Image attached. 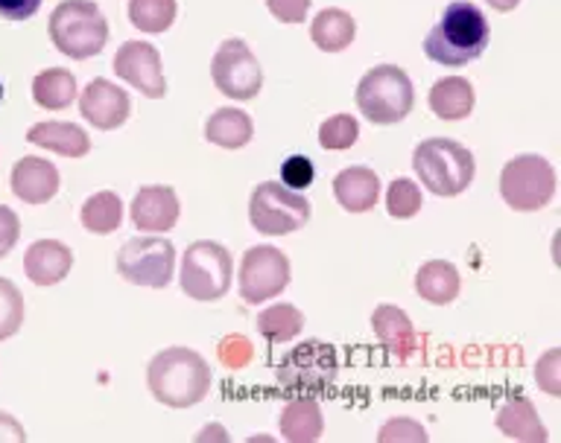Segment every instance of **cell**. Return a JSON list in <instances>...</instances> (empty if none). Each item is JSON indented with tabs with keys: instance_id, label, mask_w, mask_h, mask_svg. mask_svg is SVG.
Wrapping results in <instances>:
<instances>
[{
	"instance_id": "obj_1",
	"label": "cell",
	"mask_w": 561,
	"mask_h": 443,
	"mask_svg": "<svg viewBox=\"0 0 561 443\" xmlns=\"http://www.w3.org/2000/svg\"><path fill=\"white\" fill-rule=\"evenodd\" d=\"M147 383L158 403L170 409H187L208 397L210 368L196 350L167 348L149 362Z\"/></svg>"
},
{
	"instance_id": "obj_2",
	"label": "cell",
	"mask_w": 561,
	"mask_h": 443,
	"mask_svg": "<svg viewBox=\"0 0 561 443\" xmlns=\"http://www.w3.org/2000/svg\"><path fill=\"white\" fill-rule=\"evenodd\" d=\"M485 47H489V21L468 0L450 3L424 38L427 59L447 68H459V65L480 59Z\"/></svg>"
},
{
	"instance_id": "obj_3",
	"label": "cell",
	"mask_w": 561,
	"mask_h": 443,
	"mask_svg": "<svg viewBox=\"0 0 561 443\" xmlns=\"http://www.w3.org/2000/svg\"><path fill=\"white\" fill-rule=\"evenodd\" d=\"M412 166L424 190L433 196H459L473 182V155L450 138H430L415 147Z\"/></svg>"
},
{
	"instance_id": "obj_4",
	"label": "cell",
	"mask_w": 561,
	"mask_h": 443,
	"mask_svg": "<svg viewBox=\"0 0 561 443\" xmlns=\"http://www.w3.org/2000/svg\"><path fill=\"white\" fill-rule=\"evenodd\" d=\"M50 38L70 59H91L108 42V24L91 0H65L53 9Z\"/></svg>"
},
{
	"instance_id": "obj_5",
	"label": "cell",
	"mask_w": 561,
	"mask_h": 443,
	"mask_svg": "<svg viewBox=\"0 0 561 443\" xmlns=\"http://www.w3.org/2000/svg\"><path fill=\"white\" fill-rule=\"evenodd\" d=\"M415 91L410 77L394 65H377L359 79L357 105L363 117L377 126H392L401 123L412 112Z\"/></svg>"
},
{
	"instance_id": "obj_6",
	"label": "cell",
	"mask_w": 561,
	"mask_h": 443,
	"mask_svg": "<svg viewBox=\"0 0 561 443\" xmlns=\"http://www.w3.org/2000/svg\"><path fill=\"white\" fill-rule=\"evenodd\" d=\"M340 374V362H336V350L324 341H305L280 359L278 371V385L287 394H322L328 392Z\"/></svg>"
},
{
	"instance_id": "obj_7",
	"label": "cell",
	"mask_w": 561,
	"mask_h": 443,
	"mask_svg": "<svg viewBox=\"0 0 561 443\" xmlns=\"http://www.w3.org/2000/svg\"><path fill=\"white\" fill-rule=\"evenodd\" d=\"M249 219H252L254 231H261L263 236L293 234L307 225L310 201L284 184L263 182L254 187L252 199H249Z\"/></svg>"
},
{
	"instance_id": "obj_8",
	"label": "cell",
	"mask_w": 561,
	"mask_h": 443,
	"mask_svg": "<svg viewBox=\"0 0 561 443\" xmlns=\"http://www.w3.org/2000/svg\"><path fill=\"white\" fill-rule=\"evenodd\" d=\"M500 193L512 210L533 213L550 205L556 193V173L547 158L541 155H517L512 158L500 173Z\"/></svg>"
},
{
	"instance_id": "obj_9",
	"label": "cell",
	"mask_w": 561,
	"mask_h": 443,
	"mask_svg": "<svg viewBox=\"0 0 561 443\" xmlns=\"http://www.w3.org/2000/svg\"><path fill=\"white\" fill-rule=\"evenodd\" d=\"M231 287V254L226 245L199 240L184 252L182 292L193 301H219Z\"/></svg>"
},
{
	"instance_id": "obj_10",
	"label": "cell",
	"mask_w": 561,
	"mask_h": 443,
	"mask_svg": "<svg viewBox=\"0 0 561 443\" xmlns=\"http://www.w3.org/2000/svg\"><path fill=\"white\" fill-rule=\"evenodd\" d=\"M175 248L161 236H138L117 252V275L135 287L164 289L173 280Z\"/></svg>"
},
{
	"instance_id": "obj_11",
	"label": "cell",
	"mask_w": 561,
	"mask_h": 443,
	"mask_svg": "<svg viewBox=\"0 0 561 443\" xmlns=\"http://www.w3.org/2000/svg\"><path fill=\"white\" fill-rule=\"evenodd\" d=\"M210 77L219 94L231 100H252L263 85V70L249 50V44L240 38H228L219 44L217 56L210 61Z\"/></svg>"
},
{
	"instance_id": "obj_12",
	"label": "cell",
	"mask_w": 561,
	"mask_h": 443,
	"mask_svg": "<svg viewBox=\"0 0 561 443\" xmlns=\"http://www.w3.org/2000/svg\"><path fill=\"white\" fill-rule=\"evenodd\" d=\"M289 287L287 254L272 245H254L240 263V298L245 304H263Z\"/></svg>"
},
{
	"instance_id": "obj_13",
	"label": "cell",
	"mask_w": 561,
	"mask_h": 443,
	"mask_svg": "<svg viewBox=\"0 0 561 443\" xmlns=\"http://www.w3.org/2000/svg\"><path fill=\"white\" fill-rule=\"evenodd\" d=\"M114 70L117 77L126 79L131 88L149 100H161L167 94V79L161 70V56L152 44L126 42L114 56Z\"/></svg>"
},
{
	"instance_id": "obj_14",
	"label": "cell",
	"mask_w": 561,
	"mask_h": 443,
	"mask_svg": "<svg viewBox=\"0 0 561 443\" xmlns=\"http://www.w3.org/2000/svg\"><path fill=\"white\" fill-rule=\"evenodd\" d=\"M129 94L108 82V79H94L79 96V112L94 129L112 131L121 129L129 117Z\"/></svg>"
},
{
	"instance_id": "obj_15",
	"label": "cell",
	"mask_w": 561,
	"mask_h": 443,
	"mask_svg": "<svg viewBox=\"0 0 561 443\" xmlns=\"http://www.w3.org/2000/svg\"><path fill=\"white\" fill-rule=\"evenodd\" d=\"M131 222L147 234H164L179 222V196L173 187L152 184L131 199Z\"/></svg>"
},
{
	"instance_id": "obj_16",
	"label": "cell",
	"mask_w": 561,
	"mask_h": 443,
	"mask_svg": "<svg viewBox=\"0 0 561 443\" xmlns=\"http://www.w3.org/2000/svg\"><path fill=\"white\" fill-rule=\"evenodd\" d=\"M12 193L26 205H44L59 193V170L44 158H21L12 170Z\"/></svg>"
},
{
	"instance_id": "obj_17",
	"label": "cell",
	"mask_w": 561,
	"mask_h": 443,
	"mask_svg": "<svg viewBox=\"0 0 561 443\" xmlns=\"http://www.w3.org/2000/svg\"><path fill=\"white\" fill-rule=\"evenodd\" d=\"M70 266H73V254L59 240H38L26 248L24 271L26 278L38 283V287H53L68 278Z\"/></svg>"
},
{
	"instance_id": "obj_18",
	"label": "cell",
	"mask_w": 561,
	"mask_h": 443,
	"mask_svg": "<svg viewBox=\"0 0 561 443\" xmlns=\"http://www.w3.org/2000/svg\"><path fill=\"white\" fill-rule=\"evenodd\" d=\"M333 196L348 213H366L380 199V178L368 166H348L333 178Z\"/></svg>"
},
{
	"instance_id": "obj_19",
	"label": "cell",
	"mask_w": 561,
	"mask_h": 443,
	"mask_svg": "<svg viewBox=\"0 0 561 443\" xmlns=\"http://www.w3.org/2000/svg\"><path fill=\"white\" fill-rule=\"evenodd\" d=\"M371 327H375V336L380 339V345H383L394 359H407L410 353L419 350V336L412 330L407 313L398 310V306H377L375 315H371Z\"/></svg>"
},
{
	"instance_id": "obj_20",
	"label": "cell",
	"mask_w": 561,
	"mask_h": 443,
	"mask_svg": "<svg viewBox=\"0 0 561 443\" xmlns=\"http://www.w3.org/2000/svg\"><path fill=\"white\" fill-rule=\"evenodd\" d=\"M26 140L33 147L50 149V152L65 158H82L91 152L88 131L82 126H73V123H35L33 129L26 131Z\"/></svg>"
},
{
	"instance_id": "obj_21",
	"label": "cell",
	"mask_w": 561,
	"mask_h": 443,
	"mask_svg": "<svg viewBox=\"0 0 561 443\" xmlns=\"http://www.w3.org/2000/svg\"><path fill=\"white\" fill-rule=\"evenodd\" d=\"M430 108L438 120H465L473 112V85L462 77L438 79L430 91Z\"/></svg>"
},
{
	"instance_id": "obj_22",
	"label": "cell",
	"mask_w": 561,
	"mask_h": 443,
	"mask_svg": "<svg viewBox=\"0 0 561 443\" xmlns=\"http://www.w3.org/2000/svg\"><path fill=\"white\" fill-rule=\"evenodd\" d=\"M324 418L319 403L310 400V397H298V400H289L287 409L280 411V435L293 443H310L322 435Z\"/></svg>"
},
{
	"instance_id": "obj_23",
	"label": "cell",
	"mask_w": 561,
	"mask_h": 443,
	"mask_svg": "<svg viewBox=\"0 0 561 443\" xmlns=\"http://www.w3.org/2000/svg\"><path fill=\"white\" fill-rule=\"evenodd\" d=\"M415 292L430 304H450L459 295V271H456L454 263L447 260L424 263L415 275Z\"/></svg>"
},
{
	"instance_id": "obj_24",
	"label": "cell",
	"mask_w": 561,
	"mask_h": 443,
	"mask_svg": "<svg viewBox=\"0 0 561 443\" xmlns=\"http://www.w3.org/2000/svg\"><path fill=\"white\" fill-rule=\"evenodd\" d=\"M357 35V24L345 9H322L310 24V38L319 50L336 53L345 50Z\"/></svg>"
},
{
	"instance_id": "obj_25",
	"label": "cell",
	"mask_w": 561,
	"mask_h": 443,
	"mask_svg": "<svg viewBox=\"0 0 561 443\" xmlns=\"http://www.w3.org/2000/svg\"><path fill=\"white\" fill-rule=\"evenodd\" d=\"M254 135V126L249 114L237 112V108H219L205 123V138L222 149H240L245 147Z\"/></svg>"
},
{
	"instance_id": "obj_26",
	"label": "cell",
	"mask_w": 561,
	"mask_h": 443,
	"mask_svg": "<svg viewBox=\"0 0 561 443\" xmlns=\"http://www.w3.org/2000/svg\"><path fill=\"white\" fill-rule=\"evenodd\" d=\"M33 96L47 112H61L77 100V77L65 68L42 70L33 79Z\"/></svg>"
},
{
	"instance_id": "obj_27",
	"label": "cell",
	"mask_w": 561,
	"mask_h": 443,
	"mask_svg": "<svg viewBox=\"0 0 561 443\" xmlns=\"http://www.w3.org/2000/svg\"><path fill=\"white\" fill-rule=\"evenodd\" d=\"M497 427L503 435L515 441H547V429L541 427L538 411L529 400H512L497 411Z\"/></svg>"
},
{
	"instance_id": "obj_28",
	"label": "cell",
	"mask_w": 561,
	"mask_h": 443,
	"mask_svg": "<svg viewBox=\"0 0 561 443\" xmlns=\"http://www.w3.org/2000/svg\"><path fill=\"white\" fill-rule=\"evenodd\" d=\"M123 222V201L117 193H96L85 201L82 208V225L91 231V234H112L117 231Z\"/></svg>"
},
{
	"instance_id": "obj_29",
	"label": "cell",
	"mask_w": 561,
	"mask_h": 443,
	"mask_svg": "<svg viewBox=\"0 0 561 443\" xmlns=\"http://www.w3.org/2000/svg\"><path fill=\"white\" fill-rule=\"evenodd\" d=\"M305 330V315L293 304H278L257 315V333L266 341H289Z\"/></svg>"
},
{
	"instance_id": "obj_30",
	"label": "cell",
	"mask_w": 561,
	"mask_h": 443,
	"mask_svg": "<svg viewBox=\"0 0 561 443\" xmlns=\"http://www.w3.org/2000/svg\"><path fill=\"white\" fill-rule=\"evenodd\" d=\"M129 21L144 33H164L175 21V0H129Z\"/></svg>"
},
{
	"instance_id": "obj_31",
	"label": "cell",
	"mask_w": 561,
	"mask_h": 443,
	"mask_svg": "<svg viewBox=\"0 0 561 443\" xmlns=\"http://www.w3.org/2000/svg\"><path fill=\"white\" fill-rule=\"evenodd\" d=\"M24 324V295L18 292L15 283L0 278V341L15 336Z\"/></svg>"
},
{
	"instance_id": "obj_32",
	"label": "cell",
	"mask_w": 561,
	"mask_h": 443,
	"mask_svg": "<svg viewBox=\"0 0 561 443\" xmlns=\"http://www.w3.org/2000/svg\"><path fill=\"white\" fill-rule=\"evenodd\" d=\"M359 138V123L351 114H336L331 120L322 123L319 129V143L324 149H348Z\"/></svg>"
},
{
	"instance_id": "obj_33",
	"label": "cell",
	"mask_w": 561,
	"mask_h": 443,
	"mask_svg": "<svg viewBox=\"0 0 561 443\" xmlns=\"http://www.w3.org/2000/svg\"><path fill=\"white\" fill-rule=\"evenodd\" d=\"M386 208L394 219H410L421 210V190L410 178H394L386 196Z\"/></svg>"
},
{
	"instance_id": "obj_34",
	"label": "cell",
	"mask_w": 561,
	"mask_h": 443,
	"mask_svg": "<svg viewBox=\"0 0 561 443\" xmlns=\"http://www.w3.org/2000/svg\"><path fill=\"white\" fill-rule=\"evenodd\" d=\"M280 182H284V187H289V190H305V187H310V184H313V164H310V158H287L284 166H280Z\"/></svg>"
},
{
	"instance_id": "obj_35",
	"label": "cell",
	"mask_w": 561,
	"mask_h": 443,
	"mask_svg": "<svg viewBox=\"0 0 561 443\" xmlns=\"http://www.w3.org/2000/svg\"><path fill=\"white\" fill-rule=\"evenodd\" d=\"M252 357V341L243 339V336H228V339H222V345H219V362L226 368H231V371H240V368L249 365Z\"/></svg>"
},
{
	"instance_id": "obj_36",
	"label": "cell",
	"mask_w": 561,
	"mask_h": 443,
	"mask_svg": "<svg viewBox=\"0 0 561 443\" xmlns=\"http://www.w3.org/2000/svg\"><path fill=\"white\" fill-rule=\"evenodd\" d=\"M538 385H541L543 392L552 394V397H559L561 394V350H550L547 357L538 362Z\"/></svg>"
},
{
	"instance_id": "obj_37",
	"label": "cell",
	"mask_w": 561,
	"mask_h": 443,
	"mask_svg": "<svg viewBox=\"0 0 561 443\" xmlns=\"http://www.w3.org/2000/svg\"><path fill=\"white\" fill-rule=\"evenodd\" d=\"M427 432L415 423V420H389L383 429H380V441H424Z\"/></svg>"
},
{
	"instance_id": "obj_38",
	"label": "cell",
	"mask_w": 561,
	"mask_h": 443,
	"mask_svg": "<svg viewBox=\"0 0 561 443\" xmlns=\"http://www.w3.org/2000/svg\"><path fill=\"white\" fill-rule=\"evenodd\" d=\"M266 7L280 24H301L310 9V0H266Z\"/></svg>"
},
{
	"instance_id": "obj_39",
	"label": "cell",
	"mask_w": 561,
	"mask_h": 443,
	"mask_svg": "<svg viewBox=\"0 0 561 443\" xmlns=\"http://www.w3.org/2000/svg\"><path fill=\"white\" fill-rule=\"evenodd\" d=\"M18 236H21V222H18L15 210L0 205V257H7L15 248Z\"/></svg>"
},
{
	"instance_id": "obj_40",
	"label": "cell",
	"mask_w": 561,
	"mask_h": 443,
	"mask_svg": "<svg viewBox=\"0 0 561 443\" xmlns=\"http://www.w3.org/2000/svg\"><path fill=\"white\" fill-rule=\"evenodd\" d=\"M42 7V0H0V18L7 21H26Z\"/></svg>"
},
{
	"instance_id": "obj_41",
	"label": "cell",
	"mask_w": 561,
	"mask_h": 443,
	"mask_svg": "<svg viewBox=\"0 0 561 443\" xmlns=\"http://www.w3.org/2000/svg\"><path fill=\"white\" fill-rule=\"evenodd\" d=\"M24 429L18 427L9 415H0V441H24Z\"/></svg>"
},
{
	"instance_id": "obj_42",
	"label": "cell",
	"mask_w": 561,
	"mask_h": 443,
	"mask_svg": "<svg viewBox=\"0 0 561 443\" xmlns=\"http://www.w3.org/2000/svg\"><path fill=\"white\" fill-rule=\"evenodd\" d=\"M491 9H497V12H512V9L520 3V0H485Z\"/></svg>"
},
{
	"instance_id": "obj_43",
	"label": "cell",
	"mask_w": 561,
	"mask_h": 443,
	"mask_svg": "<svg viewBox=\"0 0 561 443\" xmlns=\"http://www.w3.org/2000/svg\"><path fill=\"white\" fill-rule=\"evenodd\" d=\"M0 100H3V85H0Z\"/></svg>"
}]
</instances>
